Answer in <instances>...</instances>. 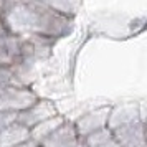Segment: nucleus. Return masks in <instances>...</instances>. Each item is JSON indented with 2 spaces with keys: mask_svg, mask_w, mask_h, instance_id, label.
Listing matches in <instances>:
<instances>
[]
</instances>
